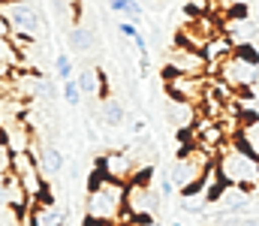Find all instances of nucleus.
Wrapping results in <instances>:
<instances>
[{
	"mask_svg": "<svg viewBox=\"0 0 259 226\" xmlns=\"http://www.w3.org/2000/svg\"><path fill=\"white\" fill-rule=\"evenodd\" d=\"M214 166H217V175H220L223 184H235V187H244V190L259 187V154L241 136L235 142H226L217 151Z\"/></svg>",
	"mask_w": 259,
	"mask_h": 226,
	"instance_id": "obj_1",
	"label": "nucleus"
},
{
	"mask_svg": "<svg viewBox=\"0 0 259 226\" xmlns=\"http://www.w3.org/2000/svg\"><path fill=\"white\" fill-rule=\"evenodd\" d=\"M124 211H127V184L121 181H100L97 187L88 190V199H84V220H94V223H121L124 220Z\"/></svg>",
	"mask_w": 259,
	"mask_h": 226,
	"instance_id": "obj_2",
	"label": "nucleus"
},
{
	"mask_svg": "<svg viewBox=\"0 0 259 226\" xmlns=\"http://www.w3.org/2000/svg\"><path fill=\"white\" fill-rule=\"evenodd\" d=\"M0 12L9 18L12 30L18 36H27V39H36L39 30H42V15L33 3L27 0H0Z\"/></svg>",
	"mask_w": 259,
	"mask_h": 226,
	"instance_id": "obj_3",
	"label": "nucleus"
},
{
	"mask_svg": "<svg viewBox=\"0 0 259 226\" xmlns=\"http://www.w3.org/2000/svg\"><path fill=\"white\" fill-rule=\"evenodd\" d=\"M163 78H166V94L172 100H184V103L202 106V100L208 94V75H181V73L163 70Z\"/></svg>",
	"mask_w": 259,
	"mask_h": 226,
	"instance_id": "obj_4",
	"label": "nucleus"
},
{
	"mask_svg": "<svg viewBox=\"0 0 259 226\" xmlns=\"http://www.w3.org/2000/svg\"><path fill=\"white\" fill-rule=\"evenodd\" d=\"M166 70L169 73H181V75H205L208 73V61H205V55L199 49L175 42L166 52Z\"/></svg>",
	"mask_w": 259,
	"mask_h": 226,
	"instance_id": "obj_5",
	"label": "nucleus"
},
{
	"mask_svg": "<svg viewBox=\"0 0 259 226\" xmlns=\"http://www.w3.org/2000/svg\"><path fill=\"white\" fill-rule=\"evenodd\" d=\"M256 75H259L256 64H250V61H244V58L232 55L229 61H223V64H220L217 78H223L232 91H250V87H253V81H256Z\"/></svg>",
	"mask_w": 259,
	"mask_h": 226,
	"instance_id": "obj_6",
	"label": "nucleus"
},
{
	"mask_svg": "<svg viewBox=\"0 0 259 226\" xmlns=\"http://www.w3.org/2000/svg\"><path fill=\"white\" fill-rule=\"evenodd\" d=\"M94 169H100L109 181H121V184H127L139 166H136L133 154H127V151H106V154L97 157Z\"/></svg>",
	"mask_w": 259,
	"mask_h": 226,
	"instance_id": "obj_7",
	"label": "nucleus"
},
{
	"mask_svg": "<svg viewBox=\"0 0 259 226\" xmlns=\"http://www.w3.org/2000/svg\"><path fill=\"white\" fill-rule=\"evenodd\" d=\"M199 106L193 103H184V100H172L169 97V103H166V121H169V127L172 130H181V133H187V130H193V124L199 121Z\"/></svg>",
	"mask_w": 259,
	"mask_h": 226,
	"instance_id": "obj_8",
	"label": "nucleus"
},
{
	"mask_svg": "<svg viewBox=\"0 0 259 226\" xmlns=\"http://www.w3.org/2000/svg\"><path fill=\"white\" fill-rule=\"evenodd\" d=\"M30 154L36 157L42 175H58L64 169V151L58 148V145H39V142H33Z\"/></svg>",
	"mask_w": 259,
	"mask_h": 226,
	"instance_id": "obj_9",
	"label": "nucleus"
},
{
	"mask_svg": "<svg viewBox=\"0 0 259 226\" xmlns=\"http://www.w3.org/2000/svg\"><path fill=\"white\" fill-rule=\"evenodd\" d=\"M66 46H69L75 55H88V52L97 49V36H94L91 27H84V24H72L69 33H66Z\"/></svg>",
	"mask_w": 259,
	"mask_h": 226,
	"instance_id": "obj_10",
	"label": "nucleus"
},
{
	"mask_svg": "<svg viewBox=\"0 0 259 226\" xmlns=\"http://www.w3.org/2000/svg\"><path fill=\"white\" fill-rule=\"evenodd\" d=\"M124 121H127L124 103H118V100H103V103H100V124H103V127L118 130V127H124Z\"/></svg>",
	"mask_w": 259,
	"mask_h": 226,
	"instance_id": "obj_11",
	"label": "nucleus"
},
{
	"mask_svg": "<svg viewBox=\"0 0 259 226\" xmlns=\"http://www.w3.org/2000/svg\"><path fill=\"white\" fill-rule=\"evenodd\" d=\"M33 217L39 226H64L66 223V211L55 208V205H36L33 208Z\"/></svg>",
	"mask_w": 259,
	"mask_h": 226,
	"instance_id": "obj_12",
	"label": "nucleus"
},
{
	"mask_svg": "<svg viewBox=\"0 0 259 226\" xmlns=\"http://www.w3.org/2000/svg\"><path fill=\"white\" fill-rule=\"evenodd\" d=\"M81 87H78V81L75 78H66L64 81V100H66V106H81Z\"/></svg>",
	"mask_w": 259,
	"mask_h": 226,
	"instance_id": "obj_13",
	"label": "nucleus"
},
{
	"mask_svg": "<svg viewBox=\"0 0 259 226\" xmlns=\"http://www.w3.org/2000/svg\"><path fill=\"white\" fill-rule=\"evenodd\" d=\"M55 73H58L61 81L72 78V58H69V55H58V58H55Z\"/></svg>",
	"mask_w": 259,
	"mask_h": 226,
	"instance_id": "obj_14",
	"label": "nucleus"
},
{
	"mask_svg": "<svg viewBox=\"0 0 259 226\" xmlns=\"http://www.w3.org/2000/svg\"><path fill=\"white\" fill-rule=\"evenodd\" d=\"M118 33H124V39H136V36H139V24L121 21V24H118Z\"/></svg>",
	"mask_w": 259,
	"mask_h": 226,
	"instance_id": "obj_15",
	"label": "nucleus"
},
{
	"mask_svg": "<svg viewBox=\"0 0 259 226\" xmlns=\"http://www.w3.org/2000/svg\"><path fill=\"white\" fill-rule=\"evenodd\" d=\"M15 36V30H12V24H9V18L0 12V39H12Z\"/></svg>",
	"mask_w": 259,
	"mask_h": 226,
	"instance_id": "obj_16",
	"label": "nucleus"
},
{
	"mask_svg": "<svg viewBox=\"0 0 259 226\" xmlns=\"http://www.w3.org/2000/svg\"><path fill=\"white\" fill-rule=\"evenodd\" d=\"M178 187H175V181L172 178H163V184H160V196H172Z\"/></svg>",
	"mask_w": 259,
	"mask_h": 226,
	"instance_id": "obj_17",
	"label": "nucleus"
},
{
	"mask_svg": "<svg viewBox=\"0 0 259 226\" xmlns=\"http://www.w3.org/2000/svg\"><path fill=\"white\" fill-rule=\"evenodd\" d=\"M238 226H259V217H244V220H238Z\"/></svg>",
	"mask_w": 259,
	"mask_h": 226,
	"instance_id": "obj_18",
	"label": "nucleus"
},
{
	"mask_svg": "<svg viewBox=\"0 0 259 226\" xmlns=\"http://www.w3.org/2000/svg\"><path fill=\"white\" fill-rule=\"evenodd\" d=\"M223 3H226V9H229L232 3H253V0H223Z\"/></svg>",
	"mask_w": 259,
	"mask_h": 226,
	"instance_id": "obj_19",
	"label": "nucleus"
},
{
	"mask_svg": "<svg viewBox=\"0 0 259 226\" xmlns=\"http://www.w3.org/2000/svg\"><path fill=\"white\" fill-rule=\"evenodd\" d=\"M84 226H109V223H94V220H84Z\"/></svg>",
	"mask_w": 259,
	"mask_h": 226,
	"instance_id": "obj_20",
	"label": "nucleus"
},
{
	"mask_svg": "<svg viewBox=\"0 0 259 226\" xmlns=\"http://www.w3.org/2000/svg\"><path fill=\"white\" fill-rule=\"evenodd\" d=\"M172 226H181V223H172Z\"/></svg>",
	"mask_w": 259,
	"mask_h": 226,
	"instance_id": "obj_21",
	"label": "nucleus"
}]
</instances>
